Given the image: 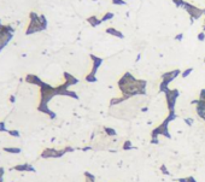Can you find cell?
I'll return each mask as SVG.
<instances>
[{
  "label": "cell",
  "instance_id": "cell-1",
  "mask_svg": "<svg viewBox=\"0 0 205 182\" xmlns=\"http://www.w3.org/2000/svg\"><path fill=\"white\" fill-rule=\"evenodd\" d=\"M117 86L122 92V95L127 97L128 99L134 95H145L146 94V80L135 79L131 73H124L117 82Z\"/></svg>",
  "mask_w": 205,
  "mask_h": 182
},
{
  "label": "cell",
  "instance_id": "cell-2",
  "mask_svg": "<svg viewBox=\"0 0 205 182\" xmlns=\"http://www.w3.org/2000/svg\"><path fill=\"white\" fill-rule=\"evenodd\" d=\"M180 74H181L180 69H175V70H171V71L163 74L162 75V82L159 83V93H164L165 91H168L169 83L171 81H174Z\"/></svg>",
  "mask_w": 205,
  "mask_h": 182
},
{
  "label": "cell",
  "instance_id": "cell-3",
  "mask_svg": "<svg viewBox=\"0 0 205 182\" xmlns=\"http://www.w3.org/2000/svg\"><path fill=\"white\" fill-rule=\"evenodd\" d=\"M89 57H91V59H92V62H93V65H92V70H91V73L86 76V81L89 82V83H94V82L98 81V79H97L95 75H97L98 69L100 68V65H102V62H104V59L100 58V57H98V55H89Z\"/></svg>",
  "mask_w": 205,
  "mask_h": 182
},
{
  "label": "cell",
  "instance_id": "cell-4",
  "mask_svg": "<svg viewBox=\"0 0 205 182\" xmlns=\"http://www.w3.org/2000/svg\"><path fill=\"white\" fill-rule=\"evenodd\" d=\"M74 148L73 147H65L60 151L55 150V148H45L42 152H41V157L42 158H59L62 156H64L66 152H73Z\"/></svg>",
  "mask_w": 205,
  "mask_h": 182
},
{
  "label": "cell",
  "instance_id": "cell-5",
  "mask_svg": "<svg viewBox=\"0 0 205 182\" xmlns=\"http://www.w3.org/2000/svg\"><path fill=\"white\" fill-rule=\"evenodd\" d=\"M165 94V101H167V106H168L169 111H175V105H176V100L180 95L179 89H168L164 92Z\"/></svg>",
  "mask_w": 205,
  "mask_h": 182
},
{
  "label": "cell",
  "instance_id": "cell-6",
  "mask_svg": "<svg viewBox=\"0 0 205 182\" xmlns=\"http://www.w3.org/2000/svg\"><path fill=\"white\" fill-rule=\"evenodd\" d=\"M182 7L189 15V17L193 19H199L204 15V9H199V7H197L196 5H193L191 2H187V1L184 2V6Z\"/></svg>",
  "mask_w": 205,
  "mask_h": 182
},
{
  "label": "cell",
  "instance_id": "cell-7",
  "mask_svg": "<svg viewBox=\"0 0 205 182\" xmlns=\"http://www.w3.org/2000/svg\"><path fill=\"white\" fill-rule=\"evenodd\" d=\"M168 126H169V123L167 122V121H164L160 126H158V127L155 128V129L152 130L151 137H152V139H157L158 135H163V136L170 139L171 135H170V133H169V130H168Z\"/></svg>",
  "mask_w": 205,
  "mask_h": 182
},
{
  "label": "cell",
  "instance_id": "cell-8",
  "mask_svg": "<svg viewBox=\"0 0 205 182\" xmlns=\"http://www.w3.org/2000/svg\"><path fill=\"white\" fill-rule=\"evenodd\" d=\"M105 33L106 34H109V35H112V36L115 37H118V39H124V34L122 33V31H120L118 29H116V28L113 27H109L105 29Z\"/></svg>",
  "mask_w": 205,
  "mask_h": 182
},
{
  "label": "cell",
  "instance_id": "cell-9",
  "mask_svg": "<svg viewBox=\"0 0 205 182\" xmlns=\"http://www.w3.org/2000/svg\"><path fill=\"white\" fill-rule=\"evenodd\" d=\"M26 81L28 82V83H31V84H36V86H41L42 84V81L37 77L36 75H31V74H29L26 76Z\"/></svg>",
  "mask_w": 205,
  "mask_h": 182
},
{
  "label": "cell",
  "instance_id": "cell-10",
  "mask_svg": "<svg viewBox=\"0 0 205 182\" xmlns=\"http://www.w3.org/2000/svg\"><path fill=\"white\" fill-rule=\"evenodd\" d=\"M13 170H17V171H35V169L30 165V164H19L13 166Z\"/></svg>",
  "mask_w": 205,
  "mask_h": 182
},
{
  "label": "cell",
  "instance_id": "cell-11",
  "mask_svg": "<svg viewBox=\"0 0 205 182\" xmlns=\"http://www.w3.org/2000/svg\"><path fill=\"white\" fill-rule=\"evenodd\" d=\"M87 22H88V24H89L91 27H93V28L99 27L102 23V18H98L97 16H91V17H88V18H87Z\"/></svg>",
  "mask_w": 205,
  "mask_h": 182
},
{
  "label": "cell",
  "instance_id": "cell-12",
  "mask_svg": "<svg viewBox=\"0 0 205 182\" xmlns=\"http://www.w3.org/2000/svg\"><path fill=\"white\" fill-rule=\"evenodd\" d=\"M64 79H65V81L70 84V86H74V84H76V83H79V80L76 79V77H74L71 74L69 73H64Z\"/></svg>",
  "mask_w": 205,
  "mask_h": 182
},
{
  "label": "cell",
  "instance_id": "cell-13",
  "mask_svg": "<svg viewBox=\"0 0 205 182\" xmlns=\"http://www.w3.org/2000/svg\"><path fill=\"white\" fill-rule=\"evenodd\" d=\"M128 100V98L127 97H124V95H122L120 98H112L111 100H110V106H113V105H117V104H121L123 101Z\"/></svg>",
  "mask_w": 205,
  "mask_h": 182
},
{
  "label": "cell",
  "instance_id": "cell-14",
  "mask_svg": "<svg viewBox=\"0 0 205 182\" xmlns=\"http://www.w3.org/2000/svg\"><path fill=\"white\" fill-rule=\"evenodd\" d=\"M113 17H115L113 12H106V13H104V16L102 17V22H107V21H111Z\"/></svg>",
  "mask_w": 205,
  "mask_h": 182
},
{
  "label": "cell",
  "instance_id": "cell-15",
  "mask_svg": "<svg viewBox=\"0 0 205 182\" xmlns=\"http://www.w3.org/2000/svg\"><path fill=\"white\" fill-rule=\"evenodd\" d=\"M104 130H105V133L107 134V136H115L117 133H116V130L115 129H112L110 127H104Z\"/></svg>",
  "mask_w": 205,
  "mask_h": 182
},
{
  "label": "cell",
  "instance_id": "cell-16",
  "mask_svg": "<svg viewBox=\"0 0 205 182\" xmlns=\"http://www.w3.org/2000/svg\"><path fill=\"white\" fill-rule=\"evenodd\" d=\"M4 151H5V152H9V153H19V152H21V148H16V147H4Z\"/></svg>",
  "mask_w": 205,
  "mask_h": 182
},
{
  "label": "cell",
  "instance_id": "cell-17",
  "mask_svg": "<svg viewBox=\"0 0 205 182\" xmlns=\"http://www.w3.org/2000/svg\"><path fill=\"white\" fill-rule=\"evenodd\" d=\"M192 73H193V68H188V69H186L185 71L181 73V76H182L184 79H186V77H188Z\"/></svg>",
  "mask_w": 205,
  "mask_h": 182
},
{
  "label": "cell",
  "instance_id": "cell-18",
  "mask_svg": "<svg viewBox=\"0 0 205 182\" xmlns=\"http://www.w3.org/2000/svg\"><path fill=\"white\" fill-rule=\"evenodd\" d=\"M111 2L113 5H117V6H124V5H127V1L126 0H111Z\"/></svg>",
  "mask_w": 205,
  "mask_h": 182
},
{
  "label": "cell",
  "instance_id": "cell-19",
  "mask_svg": "<svg viewBox=\"0 0 205 182\" xmlns=\"http://www.w3.org/2000/svg\"><path fill=\"white\" fill-rule=\"evenodd\" d=\"M177 181L179 182H197L196 179H194L193 176H188V177H186V179H179Z\"/></svg>",
  "mask_w": 205,
  "mask_h": 182
},
{
  "label": "cell",
  "instance_id": "cell-20",
  "mask_svg": "<svg viewBox=\"0 0 205 182\" xmlns=\"http://www.w3.org/2000/svg\"><path fill=\"white\" fill-rule=\"evenodd\" d=\"M40 23H41V26L44 27V29H46L47 28V19H46V17H45L44 15H41V16H40Z\"/></svg>",
  "mask_w": 205,
  "mask_h": 182
},
{
  "label": "cell",
  "instance_id": "cell-21",
  "mask_svg": "<svg viewBox=\"0 0 205 182\" xmlns=\"http://www.w3.org/2000/svg\"><path fill=\"white\" fill-rule=\"evenodd\" d=\"M131 148H134V147H133V145H131V142L129 140L123 144V150H131Z\"/></svg>",
  "mask_w": 205,
  "mask_h": 182
},
{
  "label": "cell",
  "instance_id": "cell-22",
  "mask_svg": "<svg viewBox=\"0 0 205 182\" xmlns=\"http://www.w3.org/2000/svg\"><path fill=\"white\" fill-rule=\"evenodd\" d=\"M173 2L175 4V6H176V7H182V6H184L185 0H173Z\"/></svg>",
  "mask_w": 205,
  "mask_h": 182
},
{
  "label": "cell",
  "instance_id": "cell-23",
  "mask_svg": "<svg viewBox=\"0 0 205 182\" xmlns=\"http://www.w3.org/2000/svg\"><path fill=\"white\" fill-rule=\"evenodd\" d=\"M184 121H185V123H186L188 127H192V124L194 123V119L191 118V117H188V118H185Z\"/></svg>",
  "mask_w": 205,
  "mask_h": 182
},
{
  "label": "cell",
  "instance_id": "cell-24",
  "mask_svg": "<svg viewBox=\"0 0 205 182\" xmlns=\"http://www.w3.org/2000/svg\"><path fill=\"white\" fill-rule=\"evenodd\" d=\"M7 133H9L11 136L19 137V132H17V130H7Z\"/></svg>",
  "mask_w": 205,
  "mask_h": 182
},
{
  "label": "cell",
  "instance_id": "cell-25",
  "mask_svg": "<svg viewBox=\"0 0 205 182\" xmlns=\"http://www.w3.org/2000/svg\"><path fill=\"white\" fill-rule=\"evenodd\" d=\"M199 99L205 101V88H203V89L200 91V93H199Z\"/></svg>",
  "mask_w": 205,
  "mask_h": 182
},
{
  "label": "cell",
  "instance_id": "cell-26",
  "mask_svg": "<svg viewBox=\"0 0 205 182\" xmlns=\"http://www.w3.org/2000/svg\"><path fill=\"white\" fill-rule=\"evenodd\" d=\"M184 36H185L184 33H179L176 36H175V40H176V41H182V40H184Z\"/></svg>",
  "mask_w": 205,
  "mask_h": 182
},
{
  "label": "cell",
  "instance_id": "cell-27",
  "mask_svg": "<svg viewBox=\"0 0 205 182\" xmlns=\"http://www.w3.org/2000/svg\"><path fill=\"white\" fill-rule=\"evenodd\" d=\"M198 40H199V41H204L205 40V33L204 31H200V33L198 34Z\"/></svg>",
  "mask_w": 205,
  "mask_h": 182
},
{
  "label": "cell",
  "instance_id": "cell-28",
  "mask_svg": "<svg viewBox=\"0 0 205 182\" xmlns=\"http://www.w3.org/2000/svg\"><path fill=\"white\" fill-rule=\"evenodd\" d=\"M160 171H162L163 174H165V175H170V173L168 171V169H167L164 165H162V166H160Z\"/></svg>",
  "mask_w": 205,
  "mask_h": 182
},
{
  "label": "cell",
  "instance_id": "cell-29",
  "mask_svg": "<svg viewBox=\"0 0 205 182\" xmlns=\"http://www.w3.org/2000/svg\"><path fill=\"white\" fill-rule=\"evenodd\" d=\"M0 132H7V129L5 127V123H4V122H0Z\"/></svg>",
  "mask_w": 205,
  "mask_h": 182
},
{
  "label": "cell",
  "instance_id": "cell-30",
  "mask_svg": "<svg viewBox=\"0 0 205 182\" xmlns=\"http://www.w3.org/2000/svg\"><path fill=\"white\" fill-rule=\"evenodd\" d=\"M140 58H141V55H138V57H136V62H139Z\"/></svg>",
  "mask_w": 205,
  "mask_h": 182
},
{
  "label": "cell",
  "instance_id": "cell-31",
  "mask_svg": "<svg viewBox=\"0 0 205 182\" xmlns=\"http://www.w3.org/2000/svg\"><path fill=\"white\" fill-rule=\"evenodd\" d=\"M10 101L13 103V101H15V97H11V98H10Z\"/></svg>",
  "mask_w": 205,
  "mask_h": 182
},
{
  "label": "cell",
  "instance_id": "cell-32",
  "mask_svg": "<svg viewBox=\"0 0 205 182\" xmlns=\"http://www.w3.org/2000/svg\"><path fill=\"white\" fill-rule=\"evenodd\" d=\"M203 31L205 33V17H204V24H203Z\"/></svg>",
  "mask_w": 205,
  "mask_h": 182
},
{
  "label": "cell",
  "instance_id": "cell-33",
  "mask_svg": "<svg viewBox=\"0 0 205 182\" xmlns=\"http://www.w3.org/2000/svg\"><path fill=\"white\" fill-rule=\"evenodd\" d=\"M204 63H205V57H204Z\"/></svg>",
  "mask_w": 205,
  "mask_h": 182
},
{
  "label": "cell",
  "instance_id": "cell-34",
  "mask_svg": "<svg viewBox=\"0 0 205 182\" xmlns=\"http://www.w3.org/2000/svg\"><path fill=\"white\" fill-rule=\"evenodd\" d=\"M204 15H205V9H204Z\"/></svg>",
  "mask_w": 205,
  "mask_h": 182
}]
</instances>
